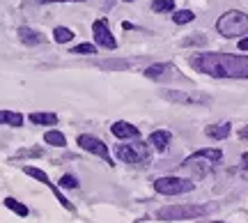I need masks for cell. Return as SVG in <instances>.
Listing matches in <instances>:
<instances>
[{
	"mask_svg": "<svg viewBox=\"0 0 248 223\" xmlns=\"http://www.w3.org/2000/svg\"><path fill=\"white\" fill-rule=\"evenodd\" d=\"M71 53L74 55H94L97 53V44H88V42H83V44L74 46V48H71Z\"/></svg>",
	"mask_w": 248,
	"mask_h": 223,
	"instance_id": "603a6c76",
	"label": "cell"
},
{
	"mask_svg": "<svg viewBox=\"0 0 248 223\" xmlns=\"http://www.w3.org/2000/svg\"><path fill=\"white\" fill-rule=\"evenodd\" d=\"M239 51L248 53V37H241V39H239Z\"/></svg>",
	"mask_w": 248,
	"mask_h": 223,
	"instance_id": "83f0119b",
	"label": "cell"
},
{
	"mask_svg": "<svg viewBox=\"0 0 248 223\" xmlns=\"http://www.w3.org/2000/svg\"><path fill=\"white\" fill-rule=\"evenodd\" d=\"M99 67H104V69H129L131 63H126V60H106V63H99Z\"/></svg>",
	"mask_w": 248,
	"mask_h": 223,
	"instance_id": "cb8c5ba5",
	"label": "cell"
},
{
	"mask_svg": "<svg viewBox=\"0 0 248 223\" xmlns=\"http://www.w3.org/2000/svg\"><path fill=\"white\" fill-rule=\"evenodd\" d=\"M170 131H166V129H156V131H152L150 134V145L154 147V150H159V152H166L168 150V145H170Z\"/></svg>",
	"mask_w": 248,
	"mask_h": 223,
	"instance_id": "7c38bea8",
	"label": "cell"
},
{
	"mask_svg": "<svg viewBox=\"0 0 248 223\" xmlns=\"http://www.w3.org/2000/svg\"><path fill=\"white\" fill-rule=\"evenodd\" d=\"M232 131V125L230 122H221V125H212L204 129V134L209 136V138H214V141H223V138H228Z\"/></svg>",
	"mask_w": 248,
	"mask_h": 223,
	"instance_id": "5bb4252c",
	"label": "cell"
},
{
	"mask_svg": "<svg viewBox=\"0 0 248 223\" xmlns=\"http://www.w3.org/2000/svg\"><path fill=\"white\" fill-rule=\"evenodd\" d=\"M117 159L131 166H147L150 163V150L145 145H117L115 147Z\"/></svg>",
	"mask_w": 248,
	"mask_h": 223,
	"instance_id": "5b68a950",
	"label": "cell"
},
{
	"mask_svg": "<svg viewBox=\"0 0 248 223\" xmlns=\"http://www.w3.org/2000/svg\"><path fill=\"white\" fill-rule=\"evenodd\" d=\"M170 72H175V67H172L170 63H156V64H150L142 74H145L147 79H152V80H166V79L172 76Z\"/></svg>",
	"mask_w": 248,
	"mask_h": 223,
	"instance_id": "8fae6325",
	"label": "cell"
},
{
	"mask_svg": "<svg viewBox=\"0 0 248 223\" xmlns=\"http://www.w3.org/2000/svg\"><path fill=\"white\" fill-rule=\"evenodd\" d=\"M92 37H94V44L106 48V51H115L117 48V39L113 37L110 26H108V21H104V18H99V21L92 23Z\"/></svg>",
	"mask_w": 248,
	"mask_h": 223,
	"instance_id": "52a82bcc",
	"label": "cell"
},
{
	"mask_svg": "<svg viewBox=\"0 0 248 223\" xmlns=\"http://www.w3.org/2000/svg\"><path fill=\"white\" fill-rule=\"evenodd\" d=\"M122 2H136V0H122Z\"/></svg>",
	"mask_w": 248,
	"mask_h": 223,
	"instance_id": "1f68e13d",
	"label": "cell"
},
{
	"mask_svg": "<svg viewBox=\"0 0 248 223\" xmlns=\"http://www.w3.org/2000/svg\"><path fill=\"white\" fill-rule=\"evenodd\" d=\"M60 187L62 189H78V179L74 175H62L60 177Z\"/></svg>",
	"mask_w": 248,
	"mask_h": 223,
	"instance_id": "484cf974",
	"label": "cell"
},
{
	"mask_svg": "<svg viewBox=\"0 0 248 223\" xmlns=\"http://www.w3.org/2000/svg\"><path fill=\"white\" fill-rule=\"evenodd\" d=\"M209 214V207L204 205H168L156 212L159 221H191Z\"/></svg>",
	"mask_w": 248,
	"mask_h": 223,
	"instance_id": "3957f363",
	"label": "cell"
},
{
	"mask_svg": "<svg viewBox=\"0 0 248 223\" xmlns=\"http://www.w3.org/2000/svg\"><path fill=\"white\" fill-rule=\"evenodd\" d=\"M5 207H7V209H12V212H14V214H18V216H28L30 214V209H28V205H23V203H18L16 198H5Z\"/></svg>",
	"mask_w": 248,
	"mask_h": 223,
	"instance_id": "ffe728a7",
	"label": "cell"
},
{
	"mask_svg": "<svg viewBox=\"0 0 248 223\" xmlns=\"http://www.w3.org/2000/svg\"><path fill=\"white\" fill-rule=\"evenodd\" d=\"M154 189L161 196H182V193H191L195 189V184L191 179H182L175 177V175H168V177H159L154 182Z\"/></svg>",
	"mask_w": 248,
	"mask_h": 223,
	"instance_id": "277c9868",
	"label": "cell"
},
{
	"mask_svg": "<svg viewBox=\"0 0 248 223\" xmlns=\"http://www.w3.org/2000/svg\"><path fill=\"white\" fill-rule=\"evenodd\" d=\"M74 37H76V35H74V30H71V28L58 26V28L53 30V39L58 42V44H69Z\"/></svg>",
	"mask_w": 248,
	"mask_h": 223,
	"instance_id": "d6986e66",
	"label": "cell"
},
{
	"mask_svg": "<svg viewBox=\"0 0 248 223\" xmlns=\"http://www.w3.org/2000/svg\"><path fill=\"white\" fill-rule=\"evenodd\" d=\"M221 159H223V150H218V147H204V150H198V152H193L191 157H186V159H184V166H188V163H195V161L218 163Z\"/></svg>",
	"mask_w": 248,
	"mask_h": 223,
	"instance_id": "ba28073f",
	"label": "cell"
},
{
	"mask_svg": "<svg viewBox=\"0 0 248 223\" xmlns=\"http://www.w3.org/2000/svg\"><path fill=\"white\" fill-rule=\"evenodd\" d=\"M195 72L212 79H248V55L234 53H195L191 60Z\"/></svg>",
	"mask_w": 248,
	"mask_h": 223,
	"instance_id": "6da1fadb",
	"label": "cell"
},
{
	"mask_svg": "<svg viewBox=\"0 0 248 223\" xmlns=\"http://www.w3.org/2000/svg\"><path fill=\"white\" fill-rule=\"evenodd\" d=\"M241 166L248 170V152H244V154H241Z\"/></svg>",
	"mask_w": 248,
	"mask_h": 223,
	"instance_id": "f546056e",
	"label": "cell"
},
{
	"mask_svg": "<svg viewBox=\"0 0 248 223\" xmlns=\"http://www.w3.org/2000/svg\"><path fill=\"white\" fill-rule=\"evenodd\" d=\"M182 44H184V46H198V44L204 46V44H207V37L200 35V32H195V37H186Z\"/></svg>",
	"mask_w": 248,
	"mask_h": 223,
	"instance_id": "d4e9b609",
	"label": "cell"
},
{
	"mask_svg": "<svg viewBox=\"0 0 248 223\" xmlns=\"http://www.w3.org/2000/svg\"><path fill=\"white\" fill-rule=\"evenodd\" d=\"M0 125L18 129V127H23V115L16 113V111H5V108H2V111H0Z\"/></svg>",
	"mask_w": 248,
	"mask_h": 223,
	"instance_id": "9a60e30c",
	"label": "cell"
},
{
	"mask_svg": "<svg viewBox=\"0 0 248 223\" xmlns=\"http://www.w3.org/2000/svg\"><path fill=\"white\" fill-rule=\"evenodd\" d=\"M195 18V14L191 12V9H179V12H175L172 14V21L177 23V26H184V23H191Z\"/></svg>",
	"mask_w": 248,
	"mask_h": 223,
	"instance_id": "44dd1931",
	"label": "cell"
},
{
	"mask_svg": "<svg viewBox=\"0 0 248 223\" xmlns=\"http://www.w3.org/2000/svg\"><path fill=\"white\" fill-rule=\"evenodd\" d=\"M30 122H32V125L55 127L58 125V115H55V113H30Z\"/></svg>",
	"mask_w": 248,
	"mask_h": 223,
	"instance_id": "2e32d148",
	"label": "cell"
},
{
	"mask_svg": "<svg viewBox=\"0 0 248 223\" xmlns=\"http://www.w3.org/2000/svg\"><path fill=\"white\" fill-rule=\"evenodd\" d=\"M21 157H42V150H26L21 154H16V159H21Z\"/></svg>",
	"mask_w": 248,
	"mask_h": 223,
	"instance_id": "4316f807",
	"label": "cell"
},
{
	"mask_svg": "<svg viewBox=\"0 0 248 223\" xmlns=\"http://www.w3.org/2000/svg\"><path fill=\"white\" fill-rule=\"evenodd\" d=\"M42 5H46V2H85V0H39Z\"/></svg>",
	"mask_w": 248,
	"mask_h": 223,
	"instance_id": "f1b7e54d",
	"label": "cell"
},
{
	"mask_svg": "<svg viewBox=\"0 0 248 223\" xmlns=\"http://www.w3.org/2000/svg\"><path fill=\"white\" fill-rule=\"evenodd\" d=\"M18 39H21L26 46H37V44H44L46 42L44 35H39L37 30H32V28H28V26L18 28Z\"/></svg>",
	"mask_w": 248,
	"mask_h": 223,
	"instance_id": "4fadbf2b",
	"label": "cell"
},
{
	"mask_svg": "<svg viewBox=\"0 0 248 223\" xmlns=\"http://www.w3.org/2000/svg\"><path fill=\"white\" fill-rule=\"evenodd\" d=\"M212 223H223V221H212Z\"/></svg>",
	"mask_w": 248,
	"mask_h": 223,
	"instance_id": "d6a6232c",
	"label": "cell"
},
{
	"mask_svg": "<svg viewBox=\"0 0 248 223\" xmlns=\"http://www.w3.org/2000/svg\"><path fill=\"white\" fill-rule=\"evenodd\" d=\"M241 138H244V141H248V127H244V129H241Z\"/></svg>",
	"mask_w": 248,
	"mask_h": 223,
	"instance_id": "4dcf8cb0",
	"label": "cell"
},
{
	"mask_svg": "<svg viewBox=\"0 0 248 223\" xmlns=\"http://www.w3.org/2000/svg\"><path fill=\"white\" fill-rule=\"evenodd\" d=\"M76 143H78L80 150H85V152H90V154L99 157V159H104L108 166H115V163H113V159H110V152H108L106 143H104V141H99L97 136L80 134L78 138H76Z\"/></svg>",
	"mask_w": 248,
	"mask_h": 223,
	"instance_id": "8992f818",
	"label": "cell"
},
{
	"mask_svg": "<svg viewBox=\"0 0 248 223\" xmlns=\"http://www.w3.org/2000/svg\"><path fill=\"white\" fill-rule=\"evenodd\" d=\"M216 30L225 39H237L241 35H248V14L239 9H230L216 21Z\"/></svg>",
	"mask_w": 248,
	"mask_h": 223,
	"instance_id": "7a4b0ae2",
	"label": "cell"
},
{
	"mask_svg": "<svg viewBox=\"0 0 248 223\" xmlns=\"http://www.w3.org/2000/svg\"><path fill=\"white\" fill-rule=\"evenodd\" d=\"M44 143L46 145H53V147H64V145H67V138H64V134H62V131L51 129V131H46V134H44Z\"/></svg>",
	"mask_w": 248,
	"mask_h": 223,
	"instance_id": "e0dca14e",
	"label": "cell"
},
{
	"mask_svg": "<svg viewBox=\"0 0 248 223\" xmlns=\"http://www.w3.org/2000/svg\"><path fill=\"white\" fill-rule=\"evenodd\" d=\"M110 134L115 136V138H120V141H131V138H138V136H140V129L133 127L131 122L117 120V122H113V127H110Z\"/></svg>",
	"mask_w": 248,
	"mask_h": 223,
	"instance_id": "30bf717a",
	"label": "cell"
},
{
	"mask_svg": "<svg viewBox=\"0 0 248 223\" xmlns=\"http://www.w3.org/2000/svg\"><path fill=\"white\" fill-rule=\"evenodd\" d=\"M23 173H26V175H30L32 179H37V182L46 184V187H53V182L48 179V175H46L42 168H35V166H23Z\"/></svg>",
	"mask_w": 248,
	"mask_h": 223,
	"instance_id": "ac0fdd59",
	"label": "cell"
},
{
	"mask_svg": "<svg viewBox=\"0 0 248 223\" xmlns=\"http://www.w3.org/2000/svg\"><path fill=\"white\" fill-rule=\"evenodd\" d=\"M163 97L168 99V101H177V104H209V97L188 95V92H182V90H166Z\"/></svg>",
	"mask_w": 248,
	"mask_h": 223,
	"instance_id": "9c48e42d",
	"label": "cell"
},
{
	"mask_svg": "<svg viewBox=\"0 0 248 223\" xmlns=\"http://www.w3.org/2000/svg\"><path fill=\"white\" fill-rule=\"evenodd\" d=\"M175 9V0H154L152 2V12H156V14H161V12H172Z\"/></svg>",
	"mask_w": 248,
	"mask_h": 223,
	"instance_id": "7402d4cb",
	"label": "cell"
}]
</instances>
